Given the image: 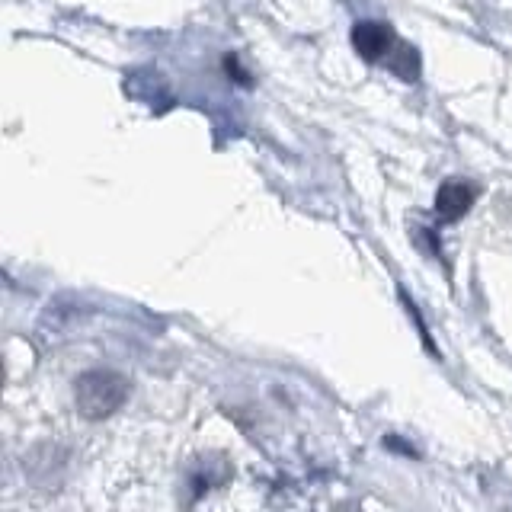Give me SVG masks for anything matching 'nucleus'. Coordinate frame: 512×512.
Segmentation results:
<instances>
[{"label":"nucleus","mask_w":512,"mask_h":512,"mask_svg":"<svg viewBox=\"0 0 512 512\" xmlns=\"http://www.w3.org/2000/svg\"><path fill=\"white\" fill-rule=\"evenodd\" d=\"M474 205V189L464 180H445L436 192V215L442 221H458L471 212Z\"/></svg>","instance_id":"3"},{"label":"nucleus","mask_w":512,"mask_h":512,"mask_svg":"<svg viewBox=\"0 0 512 512\" xmlns=\"http://www.w3.org/2000/svg\"><path fill=\"white\" fill-rule=\"evenodd\" d=\"M128 378L112 368H90V372L77 375L74 381V404L77 413L87 420H106L116 410L125 407L128 400Z\"/></svg>","instance_id":"1"},{"label":"nucleus","mask_w":512,"mask_h":512,"mask_svg":"<svg viewBox=\"0 0 512 512\" xmlns=\"http://www.w3.org/2000/svg\"><path fill=\"white\" fill-rule=\"evenodd\" d=\"M352 48L359 52V58L365 61H388L391 52L397 48V36L388 23H378V20H359L352 26Z\"/></svg>","instance_id":"2"}]
</instances>
